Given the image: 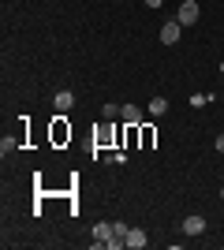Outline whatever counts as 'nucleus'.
I'll use <instances>...</instances> for the list:
<instances>
[{"label":"nucleus","instance_id":"f257e3e1","mask_svg":"<svg viewBox=\"0 0 224 250\" xmlns=\"http://www.w3.org/2000/svg\"><path fill=\"white\" fill-rule=\"evenodd\" d=\"M198 15H202L198 0H183V4H180V15H176V19H180V22H183V30H187V26H194V22H198Z\"/></svg>","mask_w":224,"mask_h":250},{"label":"nucleus","instance_id":"ddd939ff","mask_svg":"<svg viewBox=\"0 0 224 250\" xmlns=\"http://www.w3.org/2000/svg\"><path fill=\"white\" fill-rule=\"evenodd\" d=\"M217 153H224V135H217Z\"/></svg>","mask_w":224,"mask_h":250},{"label":"nucleus","instance_id":"9b49d317","mask_svg":"<svg viewBox=\"0 0 224 250\" xmlns=\"http://www.w3.org/2000/svg\"><path fill=\"white\" fill-rule=\"evenodd\" d=\"M15 146H19V142H15V138H4V142H0V153L8 157V153H11V149H15Z\"/></svg>","mask_w":224,"mask_h":250},{"label":"nucleus","instance_id":"f8f14e48","mask_svg":"<svg viewBox=\"0 0 224 250\" xmlns=\"http://www.w3.org/2000/svg\"><path fill=\"white\" fill-rule=\"evenodd\" d=\"M142 4H146V8H161V4H164V0H142Z\"/></svg>","mask_w":224,"mask_h":250},{"label":"nucleus","instance_id":"423d86ee","mask_svg":"<svg viewBox=\"0 0 224 250\" xmlns=\"http://www.w3.org/2000/svg\"><path fill=\"white\" fill-rule=\"evenodd\" d=\"M108 239H112V224H105V220H97V224H94V243H97V247H105Z\"/></svg>","mask_w":224,"mask_h":250},{"label":"nucleus","instance_id":"2eb2a0df","mask_svg":"<svg viewBox=\"0 0 224 250\" xmlns=\"http://www.w3.org/2000/svg\"><path fill=\"white\" fill-rule=\"evenodd\" d=\"M221 194H224V187H221Z\"/></svg>","mask_w":224,"mask_h":250},{"label":"nucleus","instance_id":"4468645a","mask_svg":"<svg viewBox=\"0 0 224 250\" xmlns=\"http://www.w3.org/2000/svg\"><path fill=\"white\" fill-rule=\"evenodd\" d=\"M221 75H224V63H221Z\"/></svg>","mask_w":224,"mask_h":250},{"label":"nucleus","instance_id":"6e6552de","mask_svg":"<svg viewBox=\"0 0 224 250\" xmlns=\"http://www.w3.org/2000/svg\"><path fill=\"white\" fill-rule=\"evenodd\" d=\"M164 112H168V97H153V101H149V116L157 120V116H164Z\"/></svg>","mask_w":224,"mask_h":250},{"label":"nucleus","instance_id":"20e7f679","mask_svg":"<svg viewBox=\"0 0 224 250\" xmlns=\"http://www.w3.org/2000/svg\"><path fill=\"white\" fill-rule=\"evenodd\" d=\"M183 231H187V235H202L205 231V217H198V213L183 217Z\"/></svg>","mask_w":224,"mask_h":250},{"label":"nucleus","instance_id":"0eeeda50","mask_svg":"<svg viewBox=\"0 0 224 250\" xmlns=\"http://www.w3.org/2000/svg\"><path fill=\"white\" fill-rule=\"evenodd\" d=\"M146 243H149V235H146L142 228H131V231H127V247H131V250H142Z\"/></svg>","mask_w":224,"mask_h":250},{"label":"nucleus","instance_id":"39448f33","mask_svg":"<svg viewBox=\"0 0 224 250\" xmlns=\"http://www.w3.org/2000/svg\"><path fill=\"white\" fill-rule=\"evenodd\" d=\"M53 104H56V112H71V108H75V94H71V90H56Z\"/></svg>","mask_w":224,"mask_h":250},{"label":"nucleus","instance_id":"9d476101","mask_svg":"<svg viewBox=\"0 0 224 250\" xmlns=\"http://www.w3.org/2000/svg\"><path fill=\"white\" fill-rule=\"evenodd\" d=\"M213 97H217V94H194L191 104H194V108H202V104H205V101H213Z\"/></svg>","mask_w":224,"mask_h":250},{"label":"nucleus","instance_id":"1a4fd4ad","mask_svg":"<svg viewBox=\"0 0 224 250\" xmlns=\"http://www.w3.org/2000/svg\"><path fill=\"white\" fill-rule=\"evenodd\" d=\"M127 224H123V220H116V224H112V239H123V243H127Z\"/></svg>","mask_w":224,"mask_h":250},{"label":"nucleus","instance_id":"f03ea898","mask_svg":"<svg viewBox=\"0 0 224 250\" xmlns=\"http://www.w3.org/2000/svg\"><path fill=\"white\" fill-rule=\"evenodd\" d=\"M180 34H183V22L172 19V22H164V26H161V42H164V45H176V42H180Z\"/></svg>","mask_w":224,"mask_h":250},{"label":"nucleus","instance_id":"7ed1b4c3","mask_svg":"<svg viewBox=\"0 0 224 250\" xmlns=\"http://www.w3.org/2000/svg\"><path fill=\"white\" fill-rule=\"evenodd\" d=\"M120 116H123V124H127V127L142 124V108H139V104H120Z\"/></svg>","mask_w":224,"mask_h":250}]
</instances>
